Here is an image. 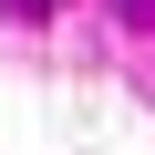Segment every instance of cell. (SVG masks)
I'll list each match as a JSON object with an SVG mask.
<instances>
[{"label": "cell", "mask_w": 155, "mask_h": 155, "mask_svg": "<svg viewBox=\"0 0 155 155\" xmlns=\"http://www.w3.org/2000/svg\"><path fill=\"white\" fill-rule=\"evenodd\" d=\"M0 21H52V0H0Z\"/></svg>", "instance_id": "obj_1"}, {"label": "cell", "mask_w": 155, "mask_h": 155, "mask_svg": "<svg viewBox=\"0 0 155 155\" xmlns=\"http://www.w3.org/2000/svg\"><path fill=\"white\" fill-rule=\"evenodd\" d=\"M124 21H145V31H155V0H124Z\"/></svg>", "instance_id": "obj_2"}]
</instances>
